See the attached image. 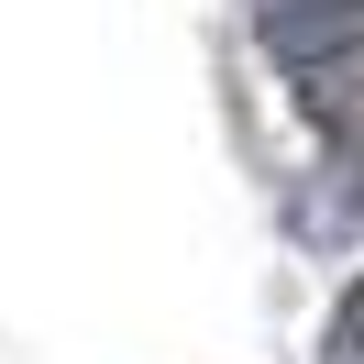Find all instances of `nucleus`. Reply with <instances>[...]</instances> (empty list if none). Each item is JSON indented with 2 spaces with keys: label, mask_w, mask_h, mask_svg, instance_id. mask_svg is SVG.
<instances>
[{
  "label": "nucleus",
  "mask_w": 364,
  "mask_h": 364,
  "mask_svg": "<svg viewBox=\"0 0 364 364\" xmlns=\"http://www.w3.org/2000/svg\"><path fill=\"white\" fill-rule=\"evenodd\" d=\"M309 122L342 144H364V77H309Z\"/></svg>",
  "instance_id": "7ed1b4c3"
},
{
  "label": "nucleus",
  "mask_w": 364,
  "mask_h": 364,
  "mask_svg": "<svg viewBox=\"0 0 364 364\" xmlns=\"http://www.w3.org/2000/svg\"><path fill=\"white\" fill-rule=\"evenodd\" d=\"M254 33H265L276 67L331 77L342 55H364V0H254Z\"/></svg>",
  "instance_id": "f257e3e1"
},
{
  "label": "nucleus",
  "mask_w": 364,
  "mask_h": 364,
  "mask_svg": "<svg viewBox=\"0 0 364 364\" xmlns=\"http://www.w3.org/2000/svg\"><path fill=\"white\" fill-rule=\"evenodd\" d=\"M331 364H364V287L331 309Z\"/></svg>",
  "instance_id": "20e7f679"
},
{
  "label": "nucleus",
  "mask_w": 364,
  "mask_h": 364,
  "mask_svg": "<svg viewBox=\"0 0 364 364\" xmlns=\"http://www.w3.org/2000/svg\"><path fill=\"white\" fill-rule=\"evenodd\" d=\"M298 232H309V243H353L364 232V166H320V177L298 188Z\"/></svg>",
  "instance_id": "f03ea898"
}]
</instances>
